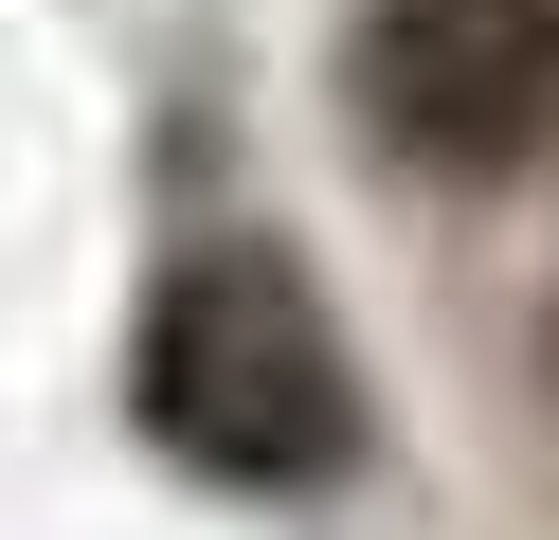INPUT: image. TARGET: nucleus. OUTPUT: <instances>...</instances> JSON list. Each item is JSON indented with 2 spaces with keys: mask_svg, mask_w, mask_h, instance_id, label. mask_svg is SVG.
Masks as SVG:
<instances>
[{
  "mask_svg": "<svg viewBox=\"0 0 559 540\" xmlns=\"http://www.w3.org/2000/svg\"><path fill=\"white\" fill-rule=\"evenodd\" d=\"M145 432L181 468H217V487H325V468L361 451L343 324L307 307L289 252L217 235V252L163 271V307H145Z\"/></svg>",
  "mask_w": 559,
  "mask_h": 540,
  "instance_id": "f257e3e1",
  "label": "nucleus"
},
{
  "mask_svg": "<svg viewBox=\"0 0 559 540\" xmlns=\"http://www.w3.org/2000/svg\"><path fill=\"white\" fill-rule=\"evenodd\" d=\"M343 72H361V127L397 163L487 180L559 127V0H379Z\"/></svg>",
  "mask_w": 559,
  "mask_h": 540,
  "instance_id": "f03ea898",
  "label": "nucleus"
}]
</instances>
